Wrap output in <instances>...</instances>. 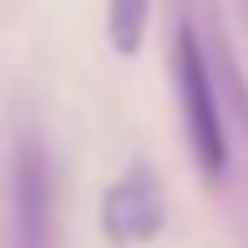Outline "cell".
I'll return each instance as SVG.
<instances>
[{
	"label": "cell",
	"instance_id": "3",
	"mask_svg": "<svg viewBox=\"0 0 248 248\" xmlns=\"http://www.w3.org/2000/svg\"><path fill=\"white\" fill-rule=\"evenodd\" d=\"M51 172L41 147H20L16 157V248H51Z\"/></svg>",
	"mask_w": 248,
	"mask_h": 248
},
{
	"label": "cell",
	"instance_id": "2",
	"mask_svg": "<svg viewBox=\"0 0 248 248\" xmlns=\"http://www.w3.org/2000/svg\"><path fill=\"white\" fill-rule=\"evenodd\" d=\"M167 223V202H162V183L152 177V167L132 162L117 183L101 193V233L117 248H137L152 243Z\"/></svg>",
	"mask_w": 248,
	"mask_h": 248
},
{
	"label": "cell",
	"instance_id": "4",
	"mask_svg": "<svg viewBox=\"0 0 248 248\" xmlns=\"http://www.w3.org/2000/svg\"><path fill=\"white\" fill-rule=\"evenodd\" d=\"M152 20V0H107V41L117 56H137Z\"/></svg>",
	"mask_w": 248,
	"mask_h": 248
},
{
	"label": "cell",
	"instance_id": "1",
	"mask_svg": "<svg viewBox=\"0 0 248 248\" xmlns=\"http://www.w3.org/2000/svg\"><path fill=\"white\" fill-rule=\"evenodd\" d=\"M177 101H183V127H187V147H193L198 167L208 177L228 172V132L218 117V96H213V76H208V56H202L193 26L177 31Z\"/></svg>",
	"mask_w": 248,
	"mask_h": 248
}]
</instances>
